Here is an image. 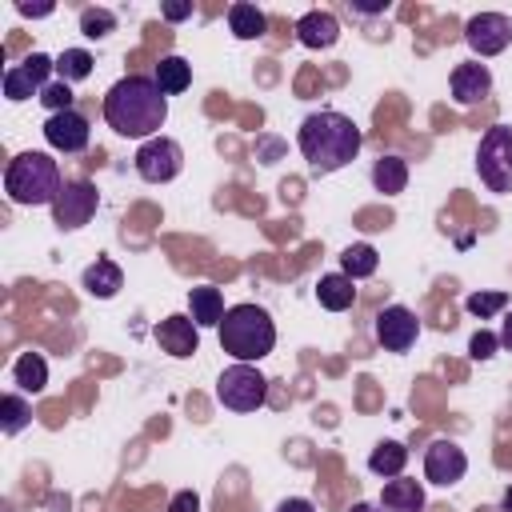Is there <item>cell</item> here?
<instances>
[{
    "label": "cell",
    "instance_id": "cell-1",
    "mask_svg": "<svg viewBox=\"0 0 512 512\" xmlns=\"http://www.w3.org/2000/svg\"><path fill=\"white\" fill-rule=\"evenodd\" d=\"M104 120L116 136L152 140L168 120V96L152 76H124L104 92Z\"/></svg>",
    "mask_w": 512,
    "mask_h": 512
},
{
    "label": "cell",
    "instance_id": "cell-2",
    "mask_svg": "<svg viewBox=\"0 0 512 512\" xmlns=\"http://www.w3.org/2000/svg\"><path fill=\"white\" fill-rule=\"evenodd\" d=\"M296 144H300V156L308 160V168L316 176H328V172H340L344 164L356 160L364 136H360L352 116L324 108V112L304 116V124L296 132Z\"/></svg>",
    "mask_w": 512,
    "mask_h": 512
},
{
    "label": "cell",
    "instance_id": "cell-3",
    "mask_svg": "<svg viewBox=\"0 0 512 512\" xmlns=\"http://www.w3.org/2000/svg\"><path fill=\"white\" fill-rule=\"evenodd\" d=\"M216 332H220V348L236 364H256L276 348V324L260 304H232Z\"/></svg>",
    "mask_w": 512,
    "mask_h": 512
},
{
    "label": "cell",
    "instance_id": "cell-4",
    "mask_svg": "<svg viewBox=\"0 0 512 512\" xmlns=\"http://www.w3.org/2000/svg\"><path fill=\"white\" fill-rule=\"evenodd\" d=\"M64 180H60V164L48 152H20L8 168H4V192L12 196V204H56Z\"/></svg>",
    "mask_w": 512,
    "mask_h": 512
},
{
    "label": "cell",
    "instance_id": "cell-5",
    "mask_svg": "<svg viewBox=\"0 0 512 512\" xmlns=\"http://www.w3.org/2000/svg\"><path fill=\"white\" fill-rule=\"evenodd\" d=\"M476 172L488 192L508 196L512 192V124H492L480 136L476 148Z\"/></svg>",
    "mask_w": 512,
    "mask_h": 512
},
{
    "label": "cell",
    "instance_id": "cell-6",
    "mask_svg": "<svg viewBox=\"0 0 512 512\" xmlns=\"http://www.w3.org/2000/svg\"><path fill=\"white\" fill-rule=\"evenodd\" d=\"M216 400L232 412H256L268 400V380L256 364H232L216 380Z\"/></svg>",
    "mask_w": 512,
    "mask_h": 512
},
{
    "label": "cell",
    "instance_id": "cell-7",
    "mask_svg": "<svg viewBox=\"0 0 512 512\" xmlns=\"http://www.w3.org/2000/svg\"><path fill=\"white\" fill-rule=\"evenodd\" d=\"M96 208H100V192L92 180H64V188L52 204V220L60 232H76L96 216Z\"/></svg>",
    "mask_w": 512,
    "mask_h": 512
},
{
    "label": "cell",
    "instance_id": "cell-8",
    "mask_svg": "<svg viewBox=\"0 0 512 512\" xmlns=\"http://www.w3.org/2000/svg\"><path fill=\"white\" fill-rule=\"evenodd\" d=\"M180 168H184V148L172 136H152L136 148V172L148 184H168L180 176Z\"/></svg>",
    "mask_w": 512,
    "mask_h": 512
},
{
    "label": "cell",
    "instance_id": "cell-9",
    "mask_svg": "<svg viewBox=\"0 0 512 512\" xmlns=\"http://www.w3.org/2000/svg\"><path fill=\"white\" fill-rule=\"evenodd\" d=\"M52 72H56V60L44 56V52H32V56H24L20 64H12V68L4 72V96H8L12 104L32 100V96L44 92V84H48Z\"/></svg>",
    "mask_w": 512,
    "mask_h": 512
},
{
    "label": "cell",
    "instance_id": "cell-10",
    "mask_svg": "<svg viewBox=\"0 0 512 512\" xmlns=\"http://www.w3.org/2000/svg\"><path fill=\"white\" fill-rule=\"evenodd\" d=\"M464 40L476 56H500L512 44V20L504 12H476L464 24Z\"/></svg>",
    "mask_w": 512,
    "mask_h": 512
},
{
    "label": "cell",
    "instance_id": "cell-11",
    "mask_svg": "<svg viewBox=\"0 0 512 512\" xmlns=\"http://www.w3.org/2000/svg\"><path fill=\"white\" fill-rule=\"evenodd\" d=\"M416 336H420V320H416L412 308L388 304V308L376 312V340H380L384 352H408L416 344Z\"/></svg>",
    "mask_w": 512,
    "mask_h": 512
},
{
    "label": "cell",
    "instance_id": "cell-12",
    "mask_svg": "<svg viewBox=\"0 0 512 512\" xmlns=\"http://www.w3.org/2000/svg\"><path fill=\"white\" fill-rule=\"evenodd\" d=\"M464 472H468V456H464V448L456 440H432L428 444V452H424V476L432 484H440V488L460 484Z\"/></svg>",
    "mask_w": 512,
    "mask_h": 512
},
{
    "label": "cell",
    "instance_id": "cell-13",
    "mask_svg": "<svg viewBox=\"0 0 512 512\" xmlns=\"http://www.w3.org/2000/svg\"><path fill=\"white\" fill-rule=\"evenodd\" d=\"M88 120L76 112V108H68V112H52L48 120H44V140H48V148H56V152H64V156H72V152H84L88 148Z\"/></svg>",
    "mask_w": 512,
    "mask_h": 512
},
{
    "label": "cell",
    "instance_id": "cell-14",
    "mask_svg": "<svg viewBox=\"0 0 512 512\" xmlns=\"http://www.w3.org/2000/svg\"><path fill=\"white\" fill-rule=\"evenodd\" d=\"M152 336H156V344H160L168 356H176V360H188V356L200 352V328H196L192 316H164Z\"/></svg>",
    "mask_w": 512,
    "mask_h": 512
},
{
    "label": "cell",
    "instance_id": "cell-15",
    "mask_svg": "<svg viewBox=\"0 0 512 512\" xmlns=\"http://www.w3.org/2000/svg\"><path fill=\"white\" fill-rule=\"evenodd\" d=\"M488 92H492V72H488V64L464 60V64L452 68V100H456V104H464V108L484 104Z\"/></svg>",
    "mask_w": 512,
    "mask_h": 512
},
{
    "label": "cell",
    "instance_id": "cell-16",
    "mask_svg": "<svg viewBox=\"0 0 512 512\" xmlns=\"http://www.w3.org/2000/svg\"><path fill=\"white\" fill-rule=\"evenodd\" d=\"M296 40H300L304 48H332V44L340 40V20H336L332 12L312 8V12H304V16L296 20Z\"/></svg>",
    "mask_w": 512,
    "mask_h": 512
},
{
    "label": "cell",
    "instance_id": "cell-17",
    "mask_svg": "<svg viewBox=\"0 0 512 512\" xmlns=\"http://www.w3.org/2000/svg\"><path fill=\"white\" fill-rule=\"evenodd\" d=\"M80 284H84V292H88V296H96V300H112V296L124 288V272H120V264H116V260L96 256V260L84 268Z\"/></svg>",
    "mask_w": 512,
    "mask_h": 512
},
{
    "label": "cell",
    "instance_id": "cell-18",
    "mask_svg": "<svg viewBox=\"0 0 512 512\" xmlns=\"http://www.w3.org/2000/svg\"><path fill=\"white\" fill-rule=\"evenodd\" d=\"M224 312H228V308H224L220 288L200 284V288H192V292H188V316L196 320V328H220Z\"/></svg>",
    "mask_w": 512,
    "mask_h": 512
},
{
    "label": "cell",
    "instance_id": "cell-19",
    "mask_svg": "<svg viewBox=\"0 0 512 512\" xmlns=\"http://www.w3.org/2000/svg\"><path fill=\"white\" fill-rule=\"evenodd\" d=\"M380 508L384 512H424V488H420V480H408V476L388 480L384 492H380Z\"/></svg>",
    "mask_w": 512,
    "mask_h": 512
},
{
    "label": "cell",
    "instance_id": "cell-20",
    "mask_svg": "<svg viewBox=\"0 0 512 512\" xmlns=\"http://www.w3.org/2000/svg\"><path fill=\"white\" fill-rule=\"evenodd\" d=\"M356 280H348L344 272H328V276H320V284H316V300H320V308H328V312H344V308H352L356 304V288H352Z\"/></svg>",
    "mask_w": 512,
    "mask_h": 512
},
{
    "label": "cell",
    "instance_id": "cell-21",
    "mask_svg": "<svg viewBox=\"0 0 512 512\" xmlns=\"http://www.w3.org/2000/svg\"><path fill=\"white\" fill-rule=\"evenodd\" d=\"M228 28H232L236 40H260L268 32V16L256 4L236 0V4H228Z\"/></svg>",
    "mask_w": 512,
    "mask_h": 512
},
{
    "label": "cell",
    "instance_id": "cell-22",
    "mask_svg": "<svg viewBox=\"0 0 512 512\" xmlns=\"http://www.w3.org/2000/svg\"><path fill=\"white\" fill-rule=\"evenodd\" d=\"M12 380L20 384V392L40 396L48 388V364H44V356L40 352H20L16 364H12Z\"/></svg>",
    "mask_w": 512,
    "mask_h": 512
},
{
    "label": "cell",
    "instance_id": "cell-23",
    "mask_svg": "<svg viewBox=\"0 0 512 512\" xmlns=\"http://www.w3.org/2000/svg\"><path fill=\"white\" fill-rule=\"evenodd\" d=\"M152 80L160 84L164 96H176V92H184V88L192 84V64H188L184 56H164V60L156 64Z\"/></svg>",
    "mask_w": 512,
    "mask_h": 512
},
{
    "label": "cell",
    "instance_id": "cell-24",
    "mask_svg": "<svg viewBox=\"0 0 512 512\" xmlns=\"http://www.w3.org/2000/svg\"><path fill=\"white\" fill-rule=\"evenodd\" d=\"M372 184H376V192H384V196L404 192V188H408V164H404L400 156H380V160L372 164Z\"/></svg>",
    "mask_w": 512,
    "mask_h": 512
},
{
    "label": "cell",
    "instance_id": "cell-25",
    "mask_svg": "<svg viewBox=\"0 0 512 512\" xmlns=\"http://www.w3.org/2000/svg\"><path fill=\"white\" fill-rule=\"evenodd\" d=\"M404 464H408V448H404L400 440H384V444H376L372 456H368V468H372L376 476H384V480H396V476L404 472Z\"/></svg>",
    "mask_w": 512,
    "mask_h": 512
},
{
    "label": "cell",
    "instance_id": "cell-26",
    "mask_svg": "<svg viewBox=\"0 0 512 512\" xmlns=\"http://www.w3.org/2000/svg\"><path fill=\"white\" fill-rule=\"evenodd\" d=\"M376 264H380V256H376L372 244H348V248L340 252V272H344L348 280H364V276H372Z\"/></svg>",
    "mask_w": 512,
    "mask_h": 512
},
{
    "label": "cell",
    "instance_id": "cell-27",
    "mask_svg": "<svg viewBox=\"0 0 512 512\" xmlns=\"http://www.w3.org/2000/svg\"><path fill=\"white\" fill-rule=\"evenodd\" d=\"M88 76H92V52H84V48H64V52L56 56V80L80 84V80H88Z\"/></svg>",
    "mask_w": 512,
    "mask_h": 512
},
{
    "label": "cell",
    "instance_id": "cell-28",
    "mask_svg": "<svg viewBox=\"0 0 512 512\" xmlns=\"http://www.w3.org/2000/svg\"><path fill=\"white\" fill-rule=\"evenodd\" d=\"M28 420H32L28 400H24L20 392H8V396L0 400V432H4V436H16V432L28 428Z\"/></svg>",
    "mask_w": 512,
    "mask_h": 512
},
{
    "label": "cell",
    "instance_id": "cell-29",
    "mask_svg": "<svg viewBox=\"0 0 512 512\" xmlns=\"http://www.w3.org/2000/svg\"><path fill=\"white\" fill-rule=\"evenodd\" d=\"M116 28V12H108V8H84L80 12V32L88 36V40H100V36H108Z\"/></svg>",
    "mask_w": 512,
    "mask_h": 512
},
{
    "label": "cell",
    "instance_id": "cell-30",
    "mask_svg": "<svg viewBox=\"0 0 512 512\" xmlns=\"http://www.w3.org/2000/svg\"><path fill=\"white\" fill-rule=\"evenodd\" d=\"M504 304H508V292H472V296L464 300V308H468L472 316H480V320L496 316Z\"/></svg>",
    "mask_w": 512,
    "mask_h": 512
},
{
    "label": "cell",
    "instance_id": "cell-31",
    "mask_svg": "<svg viewBox=\"0 0 512 512\" xmlns=\"http://www.w3.org/2000/svg\"><path fill=\"white\" fill-rule=\"evenodd\" d=\"M40 104L48 108V116H52V112H68V108H72V84H64V80H48L44 92H40Z\"/></svg>",
    "mask_w": 512,
    "mask_h": 512
},
{
    "label": "cell",
    "instance_id": "cell-32",
    "mask_svg": "<svg viewBox=\"0 0 512 512\" xmlns=\"http://www.w3.org/2000/svg\"><path fill=\"white\" fill-rule=\"evenodd\" d=\"M496 348H500V336H496V332H488V328H480V332L468 340L472 360H492V356H496Z\"/></svg>",
    "mask_w": 512,
    "mask_h": 512
},
{
    "label": "cell",
    "instance_id": "cell-33",
    "mask_svg": "<svg viewBox=\"0 0 512 512\" xmlns=\"http://www.w3.org/2000/svg\"><path fill=\"white\" fill-rule=\"evenodd\" d=\"M168 512H200V496L192 488H184V492H176L168 500Z\"/></svg>",
    "mask_w": 512,
    "mask_h": 512
},
{
    "label": "cell",
    "instance_id": "cell-34",
    "mask_svg": "<svg viewBox=\"0 0 512 512\" xmlns=\"http://www.w3.org/2000/svg\"><path fill=\"white\" fill-rule=\"evenodd\" d=\"M348 8L352 12H360V16H376V12H388V0H348Z\"/></svg>",
    "mask_w": 512,
    "mask_h": 512
},
{
    "label": "cell",
    "instance_id": "cell-35",
    "mask_svg": "<svg viewBox=\"0 0 512 512\" xmlns=\"http://www.w3.org/2000/svg\"><path fill=\"white\" fill-rule=\"evenodd\" d=\"M160 16H164V20H184V16H192V0H176V4H164V8H160Z\"/></svg>",
    "mask_w": 512,
    "mask_h": 512
},
{
    "label": "cell",
    "instance_id": "cell-36",
    "mask_svg": "<svg viewBox=\"0 0 512 512\" xmlns=\"http://www.w3.org/2000/svg\"><path fill=\"white\" fill-rule=\"evenodd\" d=\"M16 12H20V16H52L56 4H28V0H16Z\"/></svg>",
    "mask_w": 512,
    "mask_h": 512
},
{
    "label": "cell",
    "instance_id": "cell-37",
    "mask_svg": "<svg viewBox=\"0 0 512 512\" xmlns=\"http://www.w3.org/2000/svg\"><path fill=\"white\" fill-rule=\"evenodd\" d=\"M276 512H316V508H312V500H304V496H288V500L276 504Z\"/></svg>",
    "mask_w": 512,
    "mask_h": 512
},
{
    "label": "cell",
    "instance_id": "cell-38",
    "mask_svg": "<svg viewBox=\"0 0 512 512\" xmlns=\"http://www.w3.org/2000/svg\"><path fill=\"white\" fill-rule=\"evenodd\" d=\"M496 336H500V348H508V352H512V312L504 316V324H500V332H496Z\"/></svg>",
    "mask_w": 512,
    "mask_h": 512
},
{
    "label": "cell",
    "instance_id": "cell-39",
    "mask_svg": "<svg viewBox=\"0 0 512 512\" xmlns=\"http://www.w3.org/2000/svg\"><path fill=\"white\" fill-rule=\"evenodd\" d=\"M348 512H384V508H380V504H368V500H356Z\"/></svg>",
    "mask_w": 512,
    "mask_h": 512
},
{
    "label": "cell",
    "instance_id": "cell-40",
    "mask_svg": "<svg viewBox=\"0 0 512 512\" xmlns=\"http://www.w3.org/2000/svg\"><path fill=\"white\" fill-rule=\"evenodd\" d=\"M500 508H504V512H512V488L504 492V500H500Z\"/></svg>",
    "mask_w": 512,
    "mask_h": 512
}]
</instances>
